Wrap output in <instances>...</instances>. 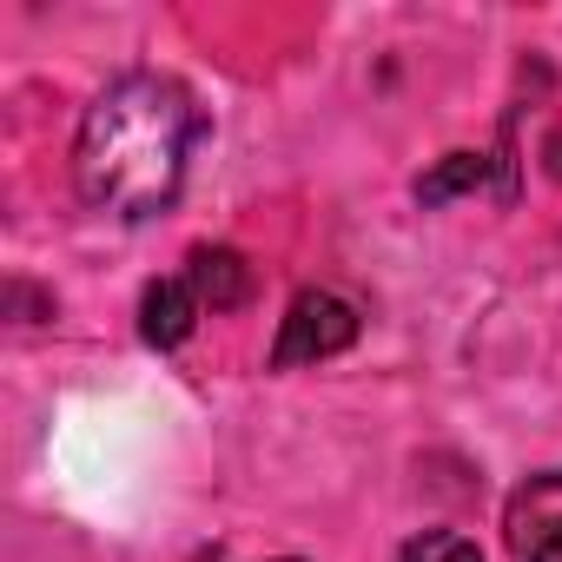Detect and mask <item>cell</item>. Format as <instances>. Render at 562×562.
I'll return each instance as SVG.
<instances>
[{
	"label": "cell",
	"mask_w": 562,
	"mask_h": 562,
	"mask_svg": "<svg viewBox=\"0 0 562 562\" xmlns=\"http://www.w3.org/2000/svg\"><path fill=\"white\" fill-rule=\"evenodd\" d=\"M205 133L199 100L166 74H120L80 120L74 179L93 212L153 218L179 199L192 146Z\"/></svg>",
	"instance_id": "obj_1"
},
{
	"label": "cell",
	"mask_w": 562,
	"mask_h": 562,
	"mask_svg": "<svg viewBox=\"0 0 562 562\" xmlns=\"http://www.w3.org/2000/svg\"><path fill=\"white\" fill-rule=\"evenodd\" d=\"M364 331L358 305H345L338 292H299L292 312L278 318V345H271V371H299V364H325L338 351H351Z\"/></svg>",
	"instance_id": "obj_2"
},
{
	"label": "cell",
	"mask_w": 562,
	"mask_h": 562,
	"mask_svg": "<svg viewBox=\"0 0 562 562\" xmlns=\"http://www.w3.org/2000/svg\"><path fill=\"white\" fill-rule=\"evenodd\" d=\"M503 536L516 562H562V470L516 483V496L503 503Z\"/></svg>",
	"instance_id": "obj_3"
},
{
	"label": "cell",
	"mask_w": 562,
	"mask_h": 562,
	"mask_svg": "<svg viewBox=\"0 0 562 562\" xmlns=\"http://www.w3.org/2000/svg\"><path fill=\"white\" fill-rule=\"evenodd\" d=\"M199 292L186 285V278H153V285L139 292V338L153 345V351H179L186 338H192V325H199Z\"/></svg>",
	"instance_id": "obj_4"
},
{
	"label": "cell",
	"mask_w": 562,
	"mask_h": 562,
	"mask_svg": "<svg viewBox=\"0 0 562 562\" xmlns=\"http://www.w3.org/2000/svg\"><path fill=\"white\" fill-rule=\"evenodd\" d=\"M186 285L199 292L205 312H238V305L251 299V265H245V251H232V245H199V251L186 258Z\"/></svg>",
	"instance_id": "obj_5"
},
{
	"label": "cell",
	"mask_w": 562,
	"mask_h": 562,
	"mask_svg": "<svg viewBox=\"0 0 562 562\" xmlns=\"http://www.w3.org/2000/svg\"><path fill=\"white\" fill-rule=\"evenodd\" d=\"M490 186V159L483 153H443L424 179H417V205H443L457 192H483Z\"/></svg>",
	"instance_id": "obj_6"
},
{
	"label": "cell",
	"mask_w": 562,
	"mask_h": 562,
	"mask_svg": "<svg viewBox=\"0 0 562 562\" xmlns=\"http://www.w3.org/2000/svg\"><path fill=\"white\" fill-rule=\"evenodd\" d=\"M397 562H483L476 555V542L470 536H457V529H424V536H411L404 542V555Z\"/></svg>",
	"instance_id": "obj_7"
}]
</instances>
